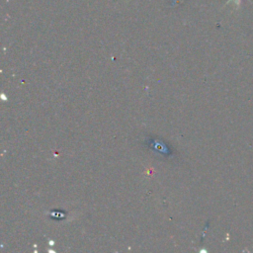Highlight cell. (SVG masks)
<instances>
[{
	"instance_id": "6da1fadb",
	"label": "cell",
	"mask_w": 253,
	"mask_h": 253,
	"mask_svg": "<svg viewBox=\"0 0 253 253\" xmlns=\"http://www.w3.org/2000/svg\"><path fill=\"white\" fill-rule=\"evenodd\" d=\"M231 1H234L235 2V4H236V6H238L239 5V3H240V1L241 0H229L228 2H231Z\"/></svg>"
}]
</instances>
